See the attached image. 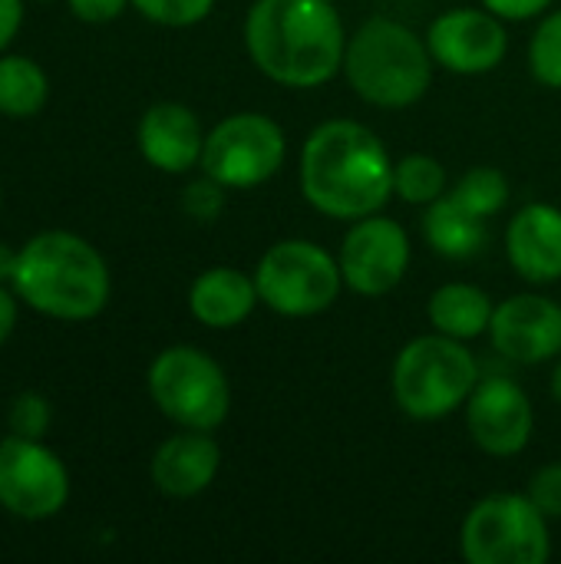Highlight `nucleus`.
<instances>
[{"label": "nucleus", "mask_w": 561, "mask_h": 564, "mask_svg": "<svg viewBox=\"0 0 561 564\" xmlns=\"http://www.w3.org/2000/svg\"><path fill=\"white\" fill-rule=\"evenodd\" d=\"M132 7L159 26L182 30L202 23L215 10V0H132Z\"/></svg>", "instance_id": "obj_25"}, {"label": "nucleus", "mask_w": 561, "mask_h": 564, "mask_svg": "<svg viewBox=\"0 0 561 564\" xmlns=\"http://www.w3.org/2000/svg\"><path fill=\"white\" fill-rule=\"evenodd\" d=\"M132 0H69V10L83 23H109L116 20Z\"/></svg>", "instance_id": "obj_30"}, {"label": "nucleus", "mask_w": 561, "mask_h": 564, "mask_svg": "<svg viewBox=\"0 0 561 564\" xmlns=\"http://www.w3.org/2000/svg\"><path fill=\"white\" fill-rule=\"evenodd\" d=\"M549 525L526 492H496L466 512L460 552L470 564H546L552 558Z\"/></svg>", "instance_id": "obj_8"}, {"label": "nucleus", "mask_w": 561, "mask_h": 564, "mask_svg": "<svg viewBox=\"0 0 561 564\" xmlns=\"http://www.w3.org/2000/svg\"><path fill=\"white\" fill-rule=\"evenodd\" d=\"M433 63L456 76H486L509 53L506 20L486 7H456L440 13L427 30Z\"/></svg>", "instance_id": "obj_13"}, {"label": "nucleus", "mask_w": 561, "mask_h": 564, "mask_svg": "<svg viewBox=\"0 0 561 564\" xmlns=\"http://www.w3.org/2000/svg\"><path fill=\"white\" fill-rule=\"evenodd\" d=\"M50 420H53V413H50L46 397L26 390V393H17V397L10 400V410H7V426H10V433L30 436V440H43V433L50 430Z\"/></svg>", "instance_id": "obj_27"}, {"label": "nucleus", "mask_w": 561, "mask_h": 564, "mask_svg": "<svg viewBox=\"0 0 561 564\" xmlns=\"http://www.w3.org/2000/svg\"><path fill=\"white\" fill-rule=\"evenodd\" d=\"M433 69L436 63L427 36L400 20L370 17L347 36L341 73L367 106L407 109L427 96Z\"/></svg>", "instance_id": "obj_4"}, {"label": "nucleus", "mask_w": 561, "mask_h": 564, "mask_svg": "<svg viewBox=\"0 0 561 564\" xmlns=\"http://www.w3.org/2000/svg\"><path fill=\"white\" fill-rule=\"evenodd\" d=\"M245 50L271 83L317 89L344 69L347 30L334 0H255Z\"/></svg>", "instance_id": "obj_2"}, {"label": "nucleus", "mask_w": 561, "mask_h": 564, "mask_svg": "<svg viewBox=\"0 0 561 564\" xmlns=\"http://www.w3.org/2000/svg\"><path fill=\"white\" fill-rule=\"evenodd\" d=\"M17 301H20V297L0 284V347L10 340V334H13V327H17Z\"/></svg>", "instance_id": "obj_32"}, {"label": "nucleus", "mask_w": 561, "mask_h": 564, "mask_svg": "<svg viewBox=\"0 0 561 564\" xmlns=\"http://www.w3.org/2000/svg\"><path fill=\"white\" fill-rule=\"evenodd\" d=\"M50 99V79L43 66L23 53L0 56V116L30 119Z\"/></svg>", "instance_id": "obj_21"}, {"label": "nucleus", "mask_w": 561, "mask_h": 564, "mask_svg": "<svg viewBox=\"0 0 561 564\" xmlns=\"http://www.w3.org/2000/svg\"><path fill=\"white\" fill-rule=\"evenodd\" d=\"M261 304L255 274L231 268V264H215L205 268L192 288H188V311L202 327L212 330H235L241 327L255 307Z\"/></svg>", "instance_id": "obj_18"}, {"label": "nucleus", "mask_w": 561, "mask_h": 564, "mask_svg": "<svg viewBox=\"0 0 561 564\" xmlns=\"http://www.w3.org/2000/svg\"><path fill=\"white\" fill-rule=\"evenodd\" d=\"M225 192L228 188L222 182H215L212 175L202 172V178H195L182 188V212L198 225H212L225 212Z\"/></svg>", "instance_id": "obj_26"}, {"label": "nucleus", "mask_w": 561, "mask_h": 564, "mask_svg": "<svg viewBox=\"0 0 561 564\" xmlns=\"http://www.w3.org/2000/svg\"><path fill=\"white\" fill-rule=\"evenodd\" d=\"M136 145L152 169L182 175L202 165L205 129L185 102H155L136 126Z\"/></svg>", "instance_id": "obj_16"}, {"label": "nucleus", "mask_w": 561, "mask_h": 564, "mask_svg": "<svg viewBox=\"0 0 561 564\" xmlns=\"http://www.w3.org/2000/svg\"><path fill=\"white\" fill-rule=\"evenodd\" d=\"M463 410L473 446L493 459H513L526 453L536 436L532 400L509 377H479Z\"/></svg>", "instance_id": "obj_12"}, {"label": "nucleus", "mask_w": 561, "mask_h": 564, "mask_svg": "<svg viewBox=\"0 0 561 564\" xmlns=\"http://www.w3.org/2000/svg\"><path fill=\"white\" fill-rule=\"evenodd\" d=\"M509 178L503 169L496 165H473L470 172H463L456 178V185L450 188V198H456L463 208H470L479 218H496L506 202H509Z\"/></svg>", "instance_id": "obj_23"}, {"label": "nucleus", "mask_w": 561, "mask_h": 564, "mask_svg": "<svg viewBox=\"0 0 561 564\" xmlns=\"http://www.w3.org/2000/svg\"><path fill=\"white\" fill-rule=\"evenodd\" d=\"M529 73L546 89H561V7L539 17L529 40Z\"/></svg>", "instance_id": "obj_24"}, {"label": "nucleus", "mask_w": 561, "mask_h": 564, "mask_svg": "<svg viewBox=\"0 0 561 564\" xmlns=\"http://www.w3.org/2000/svg\"><path fill=\"white\" fill-rule=\"evenodd\" d=\"M486 10L503 17L506 23H522L532 17H542L555 7V0H479Z\"/></svg>", "instance_id": "obj_29"}, {"label": "nucleus", "mask_w": 561, "mask_h": 564, "mask_svg": "<svg viewBox=\"0 0 561 564\" xmlns=\"http://www.w3.org/2000/svg\"><path fill=\"white\" fill-rule=\"evenodd\" d=\"M506 254L513 271L532 284L549 288L561 281V208L552 202L522 205L506 228Z\"/></svg>", "instance_id": "obj_15"}, {"label": "nucleus", "mask_w": 561, "mask_h": 564, "mask_svg": "<svg viewBox=\"0 0 561 564\" xmlns=\"http://www.w3.org/2000/svg\"><path fill=\"white\" fill-rule=\"evenodd\" d=\"M145 383L159 413L179 430L215 433L231 413V383L222 364L202 347H165L149 364Z\"/></svg>", "instance_id": "obj_6"}, {"label": "nucleus", "mask_w": 561, "mask_h": 564, "mask_svg": "<svg viewBox=\"0 0 561 564\" xmlns=\"http://www.w3.org/2000/svg\"><path fill=\"white\" fill-rule=\"evenodd\" d=\"M450 192L446 165L427 152H410L393 162V195L407 205L427 208Z\"/></svg>", "instance_id": "obj_22"}, {"label": "nucleus", "mask_w": 561, "mask_h": 564, "mask_svg": "<svg viewBox=\"0 0 561 564\" xmlns=\"http://www.w3.org/2000/svg\"><path fill=\"white\" fill-rule=\"evenodd\" d=\"M258 297L278 317H317L331 311L344 291L337 254L311 238L274 241L255 264Z\"/></svg>", "instance_id": "obj_7"}, {"label": "nucleus", "mask_w": 561, "mask_h": 564, "mask_svg": "<svg viewBox=\"0 0 561 564\" xmlns=\"http://www.w3.org/2000/svg\"><path fill=\"white\" fill-rule=\"evenodd\" d=\"M13 294L53 321H93L106 311L112 278L106 258L73 231H40L20 251Z\"/></svg>", "instance_id": "obj_3"}, {"label": "nucleus", "mask_w": 561, "mask_h": 564, "mask_svg": "<svg viewBox=\"0 0 561 564\" xmlns=\"http://www.w3.org/2000/svg\"><path fill=\"white\" fill-rule=\"evenodd\" d=\"M410 258L413 248L407 228L380 212L350 221L337 248L344 288L360 297H387L397 291L410 271Z\"/></svg>", "instance_id": "obj_11"}, {"label": "nucleus", "mask_w": 561, "mask_h": 564, "mask_svg": "<svg viewBox=\"0 0 561 564\" xmlns=\"http://www.w3.org/2000/svg\"><path fill=\"white\" fill-rule=\"evenodd\" d=\"M526 496L539 506V512L549 519V522H559L561 519V463H549L542 469L532 473L529 486H526Z\"/></svg>", "instance_id": "obj_28"}, {"label": "nucleus", "mask_w": 561, "mask_h": 564, "mask_svg": "<svg viewBox=\"0 0 561 564\" xmlns=\"http://www.w3.org/2000/svg\"><path fill=\"white\" fill-rule=\"evenodd\" d=\"M288 159L284 129L265 112H231L205 132L202 172L231 188L271 182Z\"/></svg>", "instance_id": "obj_9"}, {"label": "nucleus", "mask_w": 561, "mask_h": 564, "mask_svg": "<svg viewBox=\"0 0 561 564\" xmlns=\"http://www.w3.org/2000/svg\"><path fill=\"white\" fill-rule=\"evenodd\" d=\"M489 340L499 357L519 367H539L561 354V304L526 291L513 294L493 311Z\"/></svg>", "instance_id": "obj_14"}, {"label": "nucleus", "mask_w": 561, "mask_h": 564, "mask_svg": "<svg viewBox=\"0 0 561 564\" xmlns=\"http://www.w3.org/2000/svg\"><path fill=\"white\" fill-rule=\"evenodd\" d=\"M23 23V0H0V53L10 46Z\"/></svg>", "instance_id": "obj_31"}, {"label": "nucleus", "mask_w": 561, "mask_h": 564, "mask_svg": "<svg viewBox=\"0 0 561 564\" xmlns=\"http://www.w3.org/2000/svg\"><path fill=\"white\" fill-rule=\"evenodd\" d=\"M301 195L334 218L357 221L393 198V159L384 139L354 119H327L314 126L301 145Z\"/></svg>", "instance_id": "obj_1"}, {"label": "nucleus", "mask_w": 561, "mask_h": 564, "mask_svg": "<svg viewBox=\"0 0 561 564\" xmlns=\"http://www.w3.org/2000/svg\"><path fill=\"white\" fill-rule=\"evenodd\" d=\"M549 393L561 406V357H555V367H552V377H549Z\"/></svg>", "instance_id": "obj_34"}, {"label": "nucleus", "mask_w": 561, "mask_h": 564, "mask_svg": "<svg viewBox=\"0 0 561 564\" xmlns=\"http://www.w3.org/2000/svg\"><path fill=\"white\" fill-rule=\"evenodd\" d=\"M479 383V360L466 340L446 334H420L400 347L390 367V393L403 416L436 423L466 406Z\"/></svg>", "instance_id": "obj_5"}, {"label": "nucleus", "mask_w": 561, "mask_h": 564, "mask_svg": "<svg viewBox=\"0 0 561 564\" xmlns=\"http://www.w3.org/2000/svg\"><path fill=\"white\" fill-rule=\"evenodd\" d=\"M420 231L433 254H440L446 261H470L489 241V218L473 215L446 192L443 198H436L433 205L423 208Z\"/></svg>", "instance_id": "obj_19"}, {"label": "nucleus", "mask_w": 561, "mask_h": 564, "mask_svg": "<svg viewBox=\"0 0 561 564\" xmlns=\"http://www.w3.org/2000/svg\"><path fill=\"white\" fill-rule=\"evenodd\" d=\"M13 264H17V251H13L7 241H0V284H10Z\"/></svg>", "instance_id": "obj_33"}, {"label": "nucleus", "mask_w": 561, "mask_h": 564, "mask_svg": "<svg viewBox=\"0 0 561 564\" xmlns=\"http://www.w3.org/2000/svg\"><path fill=\"white\" fill-rule=\"evenodd\" d=\"M69 502V473L40 440L10 433L0 440V506L23 519L43 522Z\"/></svg>", "instance_id": "obj_10"}, {"label": "nucleus", "mask_w": 561, "mask_h": 564, "mask_svg": "<svg viewBox=\"0 0 561 564\" xmlns=\"http://www.w3.org/2000/svg\"><path fill=\"white\" fill-rule=\"evenodd\" d=\"M222 469V446L212 433L202 430H182L159 443L149 476L152 486L169 499H195L202 496Z\"/></svg>", "instance_id": "obj_17"}, {"label": "nucleus", "mask_w": 561, "mask_h": 564, "mask_svg": "<svg viewBox=\"0 0 561 564\" xmlns=\"http://www.w3.org/2000/svg\"><path fill=\"white\" fill-rule=\"evenodd\" d=\"M493 297L479 288V284H470V281H450V284H440L430 301H427V317H430V327L436 334H446L453 340H476L483 334H489V324H493Z\"/></svg>", "instance_id": "obj_20"}]
</instances>
